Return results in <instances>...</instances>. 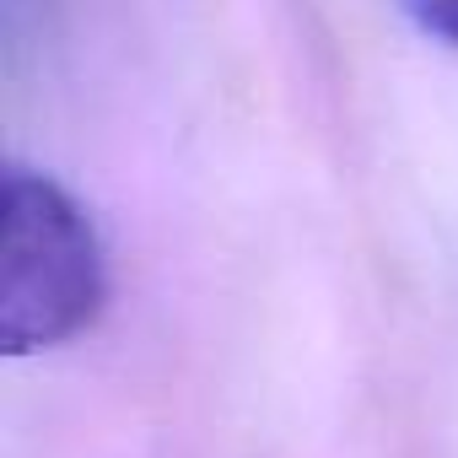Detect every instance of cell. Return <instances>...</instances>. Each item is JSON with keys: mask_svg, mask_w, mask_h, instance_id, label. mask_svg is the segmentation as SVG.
<instances>
[{"mask_svg": "<svg viewBox=\"0 0 458 458\" xmlns=\"http://www.w3.org/2000/svg\"><path fill=\"white\" fill-rule=\"evenodd\" d=\"M0 226V340L12 356L76 340L108 302L92 216L44 173H6Z\"/></svg>", "mask_w": 458, "mask_h": 458, "instance_id": "1", "label": "cell"}, {"mask_svg": "<svg viewBox=\"0 0 458 458\" xmlns=\"http://www.w3.org/2000/svg\"><path fill=\"white\" fill-rule=\"evenodd\" d=\"M404 12H410L426 33H437L442 44L458 49V0H404Z\"/></svg>", "mask_w": 458, "mask_h": 458, "instance_id": "2", "label": "cell"}]
</instances>
